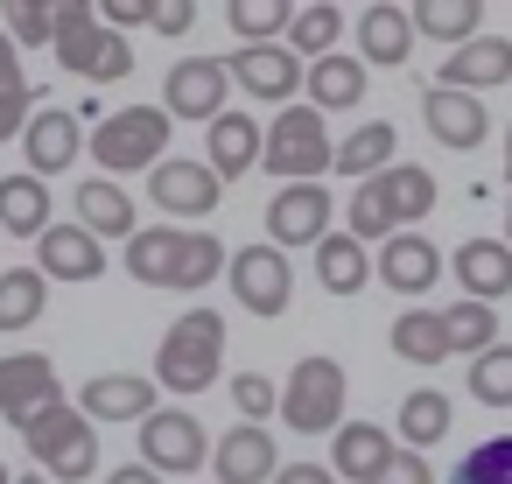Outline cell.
Segmentation results:
<instances>
[{
    "label": "cell",
    "instance_id": "cell-1",
    "mask_svg": "<svg viewBox=\"0 0 512 484\" xmlns=\"http://www.w3.org/2000/svg\"><path fill=\"white\" fill-rule=\"evenodd\" d=\"M218 267H225V246L218 232H197V225H141L127 239V274L141 288L197 295L204 281H218Z\"/></svg>",
    "mask_w": 512,
    "mask_h": 484
},
{
    "label": "cell",
    "instance_id": "cell-2",
    "mask_svg": "<svg viewBox=\"0 0 512 484\" xmlns=\"http://www.w3.org/2000/svg\"><path fill=\"white\" fill-rule=\"evenodd\" d=\"M218 365H225V316L218 309H183L162 330L155 379L169 393H204V386H218Z\"/></svg>",
    "mask_w": 512,
    "mask_h": 484
},
{
    "label": "cell",
    "instance_id": "cell-3",
    "mask_svg": "<svg viewBox=\"0 0 512 484\" xmlns=\"http://www.w3.org/2000/svg\"><path fill=\"white\" fill-rule=\"evenodd\" d=\"M57 64L71 71V78H85V85H120L127 71H134V50H127V36L120 29H106V15L99 8H57Z\"/></svg>",
    "mask_w": 512,
    "mask_h": 484
},
{
    "label": "cell",
    "instance_id": "cell-4",
    "mask_svg": "<svg viewBox=\"0 0 512 484\" xmlns=\"http://www.w3.org/2000/svg\"><path fill=\"white\" fill-rule=\"evenodd\" d=\"M169 113L162 106H120V113H106L99 127H92V155H99V176H134V169H162L169 155Z\"/></svg>",
    "mask_w": 512,
    "mask_h": 484
},
{
    "label": "cell",
    "instance_id": "cell-5",
    "mask_svg": "<svg viewBox=\"0 0 512 484\" xmlns=\"http://www.w3.org/2000/svg\"><path fill=\"white\" fill-rule=\"evenodd\" d=\"M22 442H29V456H36V470H43L50 484L99 477V435H92V421H85L71 400H50V407L22 428Z\"/></svg>",
    "mask_w": 512,
    "mask_h": 484
},
{
    "label": "cell",
    "instance_id": "cell-6",
    "mask_svg": "<svg viewBox=\"0 0 512 484\" xmlns=\"http://www.w3.org/2000/svg\"><path fill=\"white\" fill-rule=\"evenodd\" d=\"M281 183H316L323 169H337V141H330V120L316 106H288L274 113L267 127V155H260Z\"/></svg>",
    "mask_w": 512,
    "mask_h": 484
},
{
    "label": "cell",
    "instance_id": "cell-7",
    "mask_svg": "<svg viewBox=\"0 0 512 484\" xmlns=\"http://www.w3.org/2000/svg\"><path fill=\"white\" fill-rule=\"evenodd\" d=\"M281 421L295 435H330L344 428V365L337 358H302L281 386Z\"/></svg>",
    "mask_w": 512,
    "mask_h": 484
},
{
    "label": "cell",
    "instance_id": "cell-8",
    "mask_svg": "<svg viewBox=\"0 0 512 484\" xmlns=\"http://www.w3.org/2000/svg\"><path fill=\"white\" fill-rule=\"evenodd\" d=\"M141 463H148L155 477H190V470H204V463H211L204 421H197L190 407H155V414L141 421Z\"/></svg>",
    "mask_w": 512,
    "mask_h": 484
},
{
    "label": "cell",
    "instance_id": "cell-9",
    "mask_svg": "<svg viewBox=\"0 0 512 484\" xmlns=\"http://www.w3.org/2000/svg\"><path fill=\"white\" fill-rule=\"evenodd\" d=\"M225 92H232L225 57H183V64L162 78V113H169V120H197V127H211V120L232 113Z\"/></svg>",
    "mask_w": 512,
    "mask_h": 484
},
{
    "label": "cell",
    "instance_id": "cell-10",
    "mask_svg": "<svg viewBox=\"0 0 512 484\" xmlns=\"http://www.w3.org/2000/svg\"><path fill=\"white\" fill-rule=\"evenodd\" d=\"M232 295H239V309H253V316H281L288 302H295V267H288V253L281 246H239L232 253Z\"/></svg>",
    "mask_w": 512,
    "mask_h": 484
},
{
    "label": "cell",
    "instance_id": "cell-11",
    "mask_svg": "<svg viewBox=\"0 0 512 484\" xmlns=\"http://www.w3.org/2000/svg\"><path fill=\"white\" fill-rule=\"evenodd\" d=\"M330 239V190L323 183H281L267 197V246H323Z\"/></svg>",
    "mask_w": 512,
    "mask_h": 484
},
{
    "label": "cell",
    "instance_id": "cell-12",
    "mask_svg": "<svg viewBox=\"0 0 512 484\" xmlns=\"http://www.w3.org/2000/svg\"><path fill=\"white\" fill-rule=\"evenodd\" d=\"M225 71H232V85L246 92V99H260V106H281L288 113V99L302 92V57L288 50V43H267V50H232L225 57Z\"/></svg>",
    "mask_w": 512,
    "mask_h": 484
},
{
    "label": "cell",
    "instance_id": "cell-13",
    "mask_svg": "<svg viewBox=\"0 0 512 484\" xmlns=\"http://www.w3.org/2000/svg\"><path fill=\"white\" fill-rule=\"evenodd\" d=\"M148 197H155V211H162V225L169 218H211L218 204H225V183L211 176V162H162V169H148Z\"/></svg>",
    "mask_w": 512,
    "mask_h": 484
},
{
    "label": "cell",
    "instance_id": "cell-14",
    "mask_svg": "<svg viewBox=\"0 0 512 484\" xmlns=\"http://www.w3.org/2000/svg\"><path fill=\"white\" fill-rule=\"evenodd\" d=\"M50 400H64V393H57V365H50L43 351H15V358H0V421L29 428Z\"/></svg>",
    "mask_w": 512,
    "mask_h": 484
},
{
    "label": "cell",
    "instance_id": "cell-15",
    "mask_svg": "<svg viewBox=\"0 0 512 484\" xmlns=\"http://www.w3.org/2000/svg\"><path fill=\"white\" fill-rule=\"evenodd\" d=\"M36 274L43 281H99L106 274V239H92L85 225H50L36 239Z\"/></svg>",
    "mask_w": 512,
    "mask_h": 484
},
{
    "label": "cell",
    "instance_id": "cell-16",
    "mask_svg": "<svg viewBox=\"0 0 512 484\" xmlns=\"http://www.w3.org/2000/svg\"><path fill=\"white\" fill-rule=\"evenodd\" d=\"M428 85H449V92L484 99L491 85H512V43H505V36H477V43L449 50V64H442Z\"/></svg>",
    "mask_w": 512,
    "mask_h": 484
},
{
    "label": "cell",
    "instance_id": "cell-17",
    "mask_svg": "<svg viewBox=\"0 0 512 484\" xmlns=\"http://www.w3.org/2000/svg\"><path fill=\"white\" fill-rule=\"evenodd\" d=\"M421 120H428V134H435L442 148H484V134H491L484 99L449 92V85H428V92H421Z\"/></svg>",
    "mask_w": 512,
    "mask_h": 484
},
{
    "label": "cell",
    "instance_id": "cell-18",
    "mask_svg": "<svg viewBox=\"0 0 512 484\" xmlns=\"http://www.w3.org/2000/svg\"><path fill=\"white\" fill-rule=\"evenodd\" d=\"M78 414L85 421H134L141 428L155 414V379H141V372H99V379H85Z\"/></svg>",
    "mask_w": 512,
    "mask_h": 484
},
{
    "label": "cell",
    "instance_id": "cell-19",
    "mask_svg": "<svg viewBox=\"0 0 512 484\" xmlns=\"http://www.w3.org/2000/svg\"><path fill=\"white\" fill-rule=\"evenodd\" d=\"M449 267H456V281H463V302H505L512 295V246L505 239H463L456 253H449Z\"/></svg>",
    "mask_w": 512,
    "mask_h": 484
},
{
    "label": "cell",
    "instance_id": "cell-20",
    "mask_svg": "<svg viewBox=\"0 0 512 484\" xmlns=\"http://www.w3.org/2000/svg\"><path fill=\"white\" fill-rule=\"evenodd\" d=\"M211 463H218V484H274V477H281L274 435H267V428H253V421L225 428V435H218V449H211Z\"/></svg>",
    "mask_w": 512,
    "mask_h": 484
},
{
    "label": "cell",
    "instance_id": "cell-21",
    "mask_svg": "<svg viewBox=\"0 0 512 484\" xmlns=\"http://www.w3.org/2000/svg\"><path fill=\"white\" fill-rule=\"evenodd\" d=\"M78 127H85V120H78V113H64V106H36L29 134H22V148H29V176H43V183H50V176H64V169L78 162V148H85V141H78Z\"/></svg>",
    "mask_w": 512,
    "mask_h": 484
},
{
    "label": "cell",
    "instance_id": "cell-22",
    "mask_svg": "<svg viewBox=\"0 0 512 484\" xmlns=\"http://www.w3.org/2000/svg\"><path fill=\"white\" fill-rule=\"evenodd\" d=\"M260 155H267V127H260L253 113H225V120H211L204 162H211L218 183H239L246 169H260Z\"/></svg>",
    "mask_w": 512,
    "mask_h": 484
},
{
    "label": "cell",
    "instance_id": "cell-23",
    "mask_svg": "<svg viewBox=\"0 0 512 484\" xmlns=\"http://www.w3.org/2000/svg\"><path fill=\"white\" fill-rule=\"evenodd\" d=\"M71 197H78V225H85L92 239H134V232H141V211H134V197H127L113 176H92V183H78Z\"/></svg>",
    "mask_w": 512,
    "mask_h": 484
},
{
    "label": "cell",
    "instance_id": "cell-24",
    "mask_svg": "<svg viewBox=\"0 0 512 484\" xmlns=\"http://www.w3.org/2000/svg\"><path fill=\"white\" fill-rule=\"evenodd\" d=\"M435 274H442V253H435L421 232H393V239H386V253H379V281H386L393 295H428Z\"/></svg>",
    "mask_w": 512,
    "mask_h": 484
},
{
    "label": "cell",
    "instance_id": "cell-25",
    "mask_svg": "<svg viewBox=\"0 0 512 484\" xmlns=\"http://www.w3.org/2000/svg\"><path fill=\"white\" fill-rule=\"evenodd\" d=\"M358 50H365V64H386V71H400L407 57H414V8H365L358 15Z\"/></svg>",
    "mask_w": 512,
    "mask_h": 484
},
{
    "label": "cell",
    "instance_id": "cell-26",
    "mask_svg": "<svg viewBox=\"0 0 512 484\" xmlns=\"http://www.w3.org/2000/svg\"><path fill=\"white\" fill-rule=\"evenodd\" d=\"M386 463H393V435H386L379 421H344V428H337V442H330V470H337V477L372 484Z\"/></svg>",
    "mask_w": 512,
    "mask_h": 484
},
{
    "label": "cell",
    "instance_id": "cell-27",
    "mask_svg": "<svg viewBox=\"0 0 512 484\" xmlns=\"http://www.w3.org/2000/svg\"><path fill=\"white\" fill-rule=\"evenodd\" d=\"M57 218H50V183L43 176H0V232L15 239H43Z\"/></svg>",
    "mask_w": 512,
    "mask_h": 484
},
{
    "label": "cell",
    "instance_id": "cell-28",
    "mask_svg": "<svg viewBox=\"0 0 512 484\" xmlns=\"http://www.w3.org/2000/svg\"><path fill=\"white\" fill-rule=\"evenodd\" d=\"M302 92H309V106L330 120V113H351L358 99H365V64L358 57H323V64H309V78H302Z\"/></svg>",
    "mask_w": 512,
    "mask_h": 484
},
{
    "label": "cell",
    "instance_id": "cell-29",
    "mask_svg": "<svg viewBox=\"0 0 512 484\" xmlns=\"http://www.w3.org/2000/svg\"><path fill=\"white\" fill-rule=\"evenodd\" d=\"M372 274H379V260H372V246H358L351 232H330V239L316 246V281H323V295H358Z\"/></svg>",
    "mask_w": 512,
    "mask_h": 484
},
{
    "label": "cell",
    "instance_id": "cell-30",
    "mask_svg": "<svg viewBox=\"0 0 512 484\" xmlns=\"http://www.w3.org/2000/svg\"><path fill=\"white\" fill-rule=\"evenodd\" d=\"M393 120H365V127H351L344 141H337V176H351V183H372V176H386L393 169Z\"/></svg>",
    "mask_w": 512,
    "mask_h": 484
},
{
    "label": "cell",
    "instance_id": "cell-31",
    "mask_svg": "<svg viewBox=\"0 0 512 484\" xmlns=\"http://www.w3.org/2000/svg\"><path fill=\"white\" fill-rule=\"evenodd\" d=\"M372 183H379V197H386V211H393V225H400V232H407L414 218H428V211H435V197H442V190H435V176H428L421 162H393V169H386V176H372Z\"/></svg>",
    "mask_w": 512,
    "mask_h": 484
},
{
    "label": "cell",
    "instance_id": "cell-32",
    "mask_svg": "<svg viewBox=\"0 0 512 484\" xmlns=\"http://www.w3.org/2000/svg\"><path fill=\"white\" fill-rule=\"evenodd\" d=\"M477 29H484L477 0H421V8H414V36H428V43L463 50V43H477Z\"/></svg>",
    "mask_w": 512,
    "mask_h": 484
},
{
    "label": "cell",
    "instance_id": "cell-33",
    "mask_svg": "<svg viewBox=\"0 0 512 484\" xmlns=\"http://www.w3.org/2000/svg\"><path fill=\"white\" fill-rule=\"evenodd\" d=\"M449 421H456V407H449V393L442 386H414L407 400H400V442L421 456L428 442H442L449 435Z\"/></svg>",
    "mask_w": 512,
    "mask_h": 484
},
{
    "label": "cell",
    "instance_id": "cell-34",
    "mask_svg": "<svg viewBox=\"0 0 512 484\" xmlns=\"http://www.w3.org/2000/svg\"><path fill=\"white\" fill-rule=\"evenodd\" d=\"M225 22L239 29V50H267V43H288L295 8L288 0H225Z\"/></svg>",
    "mask_w": 512,
    "mask_h": 484
},
{
    "label": "cell",
    "instance_id": "cell-35",
    "mask_svg": "<svg viewBox=\"0 0 512 484\" xmlns=\"http://www.w3.org/2000/svg\"><path fill=\"white\" fill-rule=\"evenodd\" d=\"M393 351H400L407 365H442V358H449L442 309H400V316H393Z\"/></svg>",
    "mask_w": 512,
    "mask_h": 484
},
{
    "label": "cell",
    "instance_id": "cell-36",
    "mask_svg": "<svg viewBox=\"0 0 512 484\" xmlns=\"http://www.w3.org/2000/svg\"><path fill=\"white\" fill-rule=\"evenodd\" d=\"M50 309V281L36 267H8L0 274V330H29Z\"/></svg>",
    "mask_w": 512,
    "mask_h": 484
},
{
    "label": "cell",
    "instance_id": "cell-37",
    "mask_svg": "<svg viewBox=\"0 0 512 484\" xmlns=\"http://www.w3.org/2000/svg\"><path fill=\"white\" fill-rule=\"evenodd\" d=\"M442 337H449V351L484 358V351L498 344V309H484V302H449V309H442Z\"/></svg>",
    "mask_w": 512,
    "mask_h": 484
},
{
    "label": "cell",
    "instance_id": "cell-38",
    "mask_svg": "<svg viewBox=\"0 0 512 484\" xmlns=\"http://www.w3.org/2000/svg\"><path fill=\"white\" fill-rule=\"evenodd\" d=\"M337 29H344V15L330 8V0H316V8H295V22H288V50L309 57V64H323L330 43H337Z\"/></svg>",
    "mask_w": 512,
    "mask_h": 484
},
{
    "label": "cell",
    "instance_id": "cell-39",
    "mask_svg": "<svg viewBox=\"0 0 512 484\" xmlns=\"http://www.w3.org/2000/svg\"><path fill=\"white\" fill-rule=\"evenodd\" d=\"M344 232L358 239V246H386L400 225H393V211H386V197H379V183H358L351 190V204H344Z\"/></svg>",
    "mask_w": 512,
    "mask_h": 484
},
{
    "label": "cell",
    "instance_id": "cell-40",
    "mask_svg": "<svg viewBox=\"0 0 512 484\" xmlns=\"http://www.w3.org/2000/svg\"><path fill=\"white\" fill-rule=\"evenodd\" d=\"M470 393L484 407H512V344H491L484 358H470Z\"/></svg>",
    "mask_w": 512,
    "mask_h": 484
},
{
    "label": "cell",
    "instance_id": "cell-41",
    "mask_svg": "<svg viewBox=\"0 0 512 484\" xmlns=\"http://www.w3.org/2000/svg\"><path fill=\"white\" fill-rule=\"evenodd\" d=\"M449 484H512V435L477 442V449L456 463V477H449Z\"/></svg>",
    "mask_w": 512,
    "mask_h": 484
},
{
    "label": "cell",
    "instance_id": "cell-42",
    "mask_svg": "<svg viewBox=\"0 0 512 484\" xmlns=\"http://www.w3.org/2000/svg\"><path fill=\"white\" fill-rule=\"evenodd\" d=\"M0 22H8L15 50L22 43H57V8H50V0H8V15H0Z\"/></svg>",
    "mask_w": 512,
    "mask_h": 484
},
{
    "label": "cell",
    "instance_id": "cell-43",
    "mask_svg": "<svg viewBox=\"0 0 512 484\" xmlns=\"http://www.w3.org/2000/svg\"><path fill=\"white\" fill-rule=\"evenodd\" d=\"M232 407L260 428V421H274V379H260V372H239L232 379Z\"/></svg>",
    "mask_w": 512,
    "mask_h": 484
},
{
    "label": "cell",
    "instance_id": "cell-44",
    "mask_svg": "<svg viewBox=\"0 0 512 484\" xmlns=\"http://www.w3.org/2000/svg\"><path fill=\"white\" fill-rule=\"evenodd\" d=\"M29 120H36V92H8V99H0V141H22Z\"/></svg>",
    "mask_w": 512,
    "mask_h": 484
},
{
    "label": "cell",
    "instance_id": "cell-45",
    "mask_svg": "<svg viewBox=\"0 0 512 484\" xmlns=\"http://www.w3.org/2000/svg\"><path fill=\"white\" fill-rule=\"evenodd\" d=\"M372 484H435V470H428V463H421L414 449H393V463H386V470H379Z\"/></svg>",
    "mask_w": 512,
    "mask_h": 484
},
{
    "label": "cell",
    "instance_id": "cell-46",
    "mask_svg": "<svg viewBox=\"0 0 512 484\" xmlns=\"http://www.w3.org/2000/svg\"><path fill=\"white\" fill-rule=\"evenodd\" d=\"M155 0H106V29H148Z\"/></svg>",
    "mask_w": 512,
    "mask_h": 484
},
{
    "label": "cell",
    "instance_id": "cell-47",
    "mask_svg": "<svg viewBox=\"0 0 512 484\" xmlns=\"http://www.w3.org/2000/svg\"><path fill=\"white\" fill-rule=\"evenodd\" d=\"M190 22H197L190 0H155V22H148V29H162V36H190Z\"/></svg>",
    "mask_w": 512,
    "mask_h": 484
},
{
    "label": "cell",
    "instance_id": "cell-48",
    "mask_svg": "<svg viewBox=\"0 0 512 484\" xmlns=\"http://www.w3.org/2000/svg\"><path fill=\"white\" fill-rule=\"evenodd\" d=\"M8 92H29V78H22V50H15V36L0 29V99Z\"/></svg>",
    "mask_w": 512,
    "mask_h": 484
},
{
    "label": "cell",
    "instance_id": "cell-49",
    "mask_svg": "<svg viewBox=\"0 0 512 484\" xmlns=\"http://www.w3.org/2000/svg\"><path fill=\"white\" fill-rule=\"evenodd\" d=\"M274 484H337V470H330V463H281Z\"/></svg>",
    "mask_w": 512,
    "mask_h": 484
},
{
    "label": "cell",
    "instance_id": "cell-50",
    "mask_svg": "<svg viewBox=\"0 0 512 484\" xmlns=\"http://www.w3.org/2000/svg\"><path fill=\"white\" fill-rule=\"evenodd\" d=\"M106 484H162L148 463H120V470H106Z\"/></svg>",
    "mask_w": 512,
    "mask_h": 484
},
{
    "label": "cell",
    "instance_id": "cell-51",
    "mask_svg": "<svg viewBox=\"0 0 512 484\" xmlns=\"http://www.w3.org/2000/svg\"><path fill=\"white\" fill-rule=\"evenodd\" d=\"M498 162H505V183H512V127H505V148H498Z\"/></svg>",
    "mask_w": 512,
    "mask_h": 484
},
{
    "label": "cell",
    "instance_id": "cell-52",
    "mask_svg": "<svg viewBox=\"0 0 512 484\" xmlns=\"http://www.w3.org/2000/svg\"><path fill=\"white\" fill-rule=\"evenodd\" d=\"M505 246H512V190H505Z\"/></svg>",
    "mask_w": 512,
    "mask_h": 484
},
{
    "label": "cell",
    "instance_id": "cell-53",
    "mask_svg": "<svg viewBox=\"0 0 512 484\" xmlns=\"http://www.w3.org/2000/svg\"><path fill=\"white\" fill-rule=\"evenodd\" d=\"M15 484H50V477H43V470H36V477H15Z\"/></svg>",
    "mask_w": 512,
    "mask_h": 484
},
{
    "label": "cell",
    "instance_id": "cell-54",
    "mask_svg": "<svg viewBox=\"0 0 512 484\" xmlns=\"http://www.w3.org/2000/svg\"><path fill=\"white\" fill-rule=\"evenodd\" d=\"M0 484H15V470H8V463H0Z\"/></svg>",
    "mask_w": 512,
    "mask_h": 484
}]
</instances>
